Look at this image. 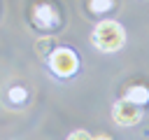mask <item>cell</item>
I'll return each instance as SVG.
<instances>
[{
	"label": "cell",
	"mask_w": 149,
	"mask_h": 140,
	"mask_svg": "<svg viewBox=\"0 0 149 140\" xmlns=\"http://www.w3.org/2000/svg\"><path fill=\"white\" fill-rule=\"evenodd\" d=\"M123 40H126V33H123V28L116 21H100L95 26L93 35H91V42L100 51H105V54L121 49L123 47Z\"/></svg>",
	"instance_id": "1"
},
{
	"label": "cell",
	"mask_w": 149,
	"mask_h": 140,
	"mask_svg": "<svg viewBox=\"0 0 149 140\" xmlns=\"http://www.w3.org/2000/svg\"><path fill=\"white\" fill-rule=\"evenodd\" d=\"M49 65H51V70H54L58 77H70V75L77 70L79 61H77V54H74L72 49L61 47V49H54V54L49 56Z\"/></svg>",
	"instance_id": "2"
},
{
	"label": "cell",
	"mask_w": 149,
	"mask_h": 140,
	"mask_svg": "<svg viewBox=\"0 0 149 140\" xmlns=\"http://www.w3.org/2000/svg\"><path fill=\"white\" fill-rule=\"evenodd\" d=\"M112 117H114V121H116L119 126H130V124H137V121H140L142 112H140L137 105H133V103H128V100H119V103L112 107Z\"/></svg>",
	"instance_id": "3"
},
{
	"label": "cell",
	"mask_w": 149,
	"mask_h": 140,
	"mask_svg": "<svg viewBox=\"0 0 149 140\" xmlns=\"http://www.w3.org/2000/svg\"><path fill=\"white\" fill-rule=\"evenodd\" d=\"M35 23L40 26V28H51L54 23H58V14H56V9L51 7V5H40V7H35Z\"/></svg>",
	"instance_id": "4"
},
{
	"label": "cell",
	"mask_w": 149,
	"mask_h": 140,
	"mask_svg": "<svg viewBox=\"0 0 149 140\" xmlns=\"http://www.w3.org/2000/svg\"><path fill=\"white\" fill-rule=\"evenodd\" d=\"M126 100L140 107L142 103H147V100H149V91H147L144 86H133V89H128V93H126Z\"/></svg>",
	"instance_id": "5"
},
{
	"label": "cell",
	"mask_w": 149,
	"mask_h": 140,
	"mask_svg": "<svg viewBox=\"0 0 149 140\" xmlns=\"http://www.w3.org/2000/svg\"><path fill=\"white\" fill-rule=\"evenodd\" d=\"M68 140H93L86 131H74V133H70L68 135Z\"/></svg>",
	"instance_id": "6"
},
{
	"label": "cell",
	"mask_w": 149,
	"mask_h": 140,
	"mask_svg": "<svg viewBox=\"0 0 149 140\" xmlns=\"http://www.w3.org/2000/svg\"><path fill=\"white\" fill-rule=\"evenodd\" d=\"M88 7L93 12H105V9H112V2H91Z\"/></svg>",
	"instance_id": "7"
},
{
	"label": "cell",
	"mask_w": 149,
	"mask_h": 140,
	"mask_svg": "<svg viewBox=\"0 0 149 140\" xmlns=\"http://www.w3.org/2000/svg\"><path fill=\"white\" fill-rule=\"evenodd\" d=\"M23 98H26V91L21 86H14L12 89V100H23Z\"/></svg>",
	"instance_id": "8"
},
{
	"label": "cell",
	"mask_w": 149,
	"mask_h": 140,
	"mask_svg": "<svg viewBox=\"0 0 149 140\" xmlns=\"http://www.w3.org/2000/svg\"><path fill=\"white\" fill-rule=\"evenodd\" d=\"M93 140H109L107 135H98V138H93Z\"/></svg>",
	"instance_id": "9"
}]
</instances>
